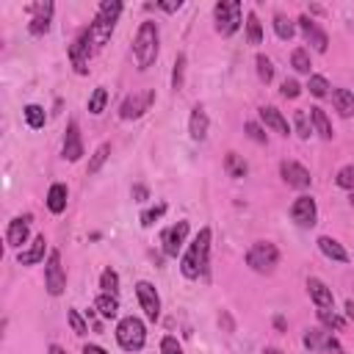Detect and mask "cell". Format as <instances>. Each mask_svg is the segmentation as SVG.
I'll use <instances>...</instances> for the list:
<instances>
[{
	"mask_svg": "<svg viewBox=\"0 0 354 354\" xmlns=\"http://www.w3.org/2000/svg\"><path fill=\"white\" fill-rule=\"evenodd\" d=\"M210 246H213V230L210 227H202L194 241L185 246V252L180 254V274L185 279H199L207 274V266H210Z\"/></svg>",
	"mask_w": 354,
	"mask_h": 354,
	"instance_id": "obj_1",
	"label": "cell"
},
{
	"mask_svg": "<svg viewBox=\"0 0 354 354\" xmlns=\"http://www.w3.org/2000/svg\"><path fill=\"white\" fill-rule=\"evenodd\" d=\"M122 11H124V3H119V0H102V3L97 6L94 19L88 22V33H91V41H94V50H97V53L111 41Z\"/></svg>",
	"mask_w": 354,
	"mask_h": 354,
	"instance_id": "obj_2",
	"label": "cell"
},
{
	"mask_svg": "<svg viewBox=\"0 0 354 354\" xmlns=\"http://www.w3.org/2000/svg\"><path fill=\"white\" fill-rule=\"evenodd\" d=\"M158 53H160V30H158V22L152 19H144L136 30V39H133V58H136V66L141 72H147L155 61H158Z\"/></svg>",
	"mask_w": 354,
	"mask_h": 354,
	"instance_id": "obj_3",
	"label": "cell"
},
{
	"mask_svg": "<svg viewBox=\"0 0 354 354\" xmlns=\"http://www.w3.org/2000/svg\"><path fill=\"white\" fill-rule=\"evenodd\" d=\"M113 337H116V343H119L122 351L136 354V351H141V348L147 346V326H144L141 318H136V315H124V318H119Z\"/></svg>",
	"mask_w": 354,
	"mask_h": 354,
	"instance_id": "obj_4",
	"label": "cell"
},
{
	"mask_svg": "<svg viewBox=\"0 0 354 354\" xmlns=\"http://www.w3.org/2000/svg\"><path fill=\"white\" fill-rule=\"evenodd\" d=\"M243 263H246L254 274H274L277 266H279V249H277V243H271V241H254V243L246 249Z\"/></svg>",
	"mask_w": 354,
	"mask_h": 354,
	"instance_id": "obj_5",
	"label": "cell"
},
{
	"mask_svg": "<svg viewBox=\"0 0 354 354\" xmlns=\"http://www.w3.org/2000/svg\"><path fill=\"white\" fill-rule=\"evenodd\" d=\"M213 25L218 36H235L243 25V6L238 0H218L213 6Z\"/></svg>",
	"mask_w": 354,
	"mask_h": 354,
	"instance_id": "obj_6",
	"label": "cell"
},
{
	"mask_svg": "<svg viewBox=\"0 0 354 354\" xmlns=\"http://www.w3.org/2000/svg\"><path fill=\"white\" fill-rule=\"evenodd\" d=\"M94 53H97V50H94V41H91L88 28H80L77 36H75L72 44H69V64H72V69H75L77 75H88V61H91Z\"/></svg>",
	"mask_w": 354,
	"mask_h": 354,
	"instance_id": "obj_7",
	"label": "cell"
},
{
	"mask_svg": "<svg viewBox=\"0 0 354 354\" xmlns=\"http://www.w3.org/2000/svg\"><path fill=\"white\" fill-rule=\"evenodd\" d=\"M301 343H304V348L318 351V354H346V348L340 346L337 335H335V332H329V329H324V326L304 329Z\"/></svg>",
	"mask_w": 354,
	"mask_h": 354,
	"instance_id": "obj_8",
	"label": "cell"
},
{
	"mask_svg": "<svg viewBox=\"0 0 354 354\" xmlns=\"http://www.w3.org/2000/svg\"><path fill=\"white\" fill-rule=\"evenodd\" d=\"M152 105H155V88L133 91V94H127V97L122 100V105H119V119H122V122L141 119Z\"/></svg>",
	"mask_w": 354,
	"mask_h": 354,
	"instance_id": "obj_9",
	"label": "cell"
},
{
	"mask_svg": "<svg viewBox=\"0 0 354 354\" xmlns=\"http://www.w3.org/2000/svg\"><path fill=\"white\" fill-rule=\"evenodd\" d=\"M44 290L53 299H58L66 290V268L61 263V252L58 249H53L47 254V263H44Z\"/></svg>",
	"mask_w": 354,
	"mask_h": 354,
	"instance_id": "obj_10",
	"label": "cell"
},
{
	"mask_svg": "<svg viewBox=\"0 0 354 354\" xmlns=\"http://www.w3.org/2000/svg\"><path fill=\"white\" fill-rule=\"evenodd\" d=\"M188 232H191V224H188V218H180L177 224H171V227H166L163 232H160V249H163V254L166 257H177V254H183L185 252V241H188Z\"/></svg>",
	"mask_w": 354,
	"mask_h": 354,
	"instance_id": "obj_11",
	"label": "cell"
},
{
	"mask_svg": "<svg viewBox=\"0 0 354 354\" xmlns=\"http://www.w3.org/2000/svg\"><path fill=\"white\" fill-rule=\"evenodd\" d=\"M290 221L296 227H301V230H310V227L318 224V202H315L313 194H301V196L293 199V205H290Z\"/></svg>",
	"mask_w": 354,
	"mask_h": 354,
	"instance_id": "obj_12",
	"label": "cell"
},
{
	"mask_svg": "<svg viewBox=\"0 0 354 354\" xmlns=\"http://www.w3.org/2000/svg\"><path fill=\"white\" fill-rule=\"evenodd\" d=\"M296 28H299L304 44H310L315 53H326V50H329V36H326V30H324L310 14H301V17L296 19Z\"/></svg>",
	"mask_w": 354,
	"mask_h": 354,
	"instance_id": "obj_13",
	"label": "cell"
},
{
	"mask_svg": "<svg viewBox=\"0 0 354 354\" xmlns=\"http://www.w3.org/2000/svg\"><path fill=\"white\" fill-rule=\"evenodd\" d=\"M30 221H33V216L30 213H17L11 221H8V227H6V243H8V249H25L28 243H30Z\"/></svg>",
	"mask_w": 354,
	"mask_h": 354,
	"instance_id": "obj_14",
	"label": "cell"
},
{
	"mask_svg": "<svg viewBox=\"0 0 354 354\" xmlns=\"http://www.w3.org/2000/svg\"><path fill=\"white\" fill-rule=\"evenodd\" d=\"M28 14H30V22H28V30L30 36H44L53 25V14H55V3L50 0H39V3H30L28 6Z\"/></svg>",
	"mask_w": 354,
	"mask_h": 354,
	"instance_id": "obj_15",
	"label": "cell"
},
{
	"mask_svg": "<svg viewBox=\"0 0 354 354\" xmlns=\"http://www.w3.org/2000/svg\"><path fill=\"white\" fill-rule=\"evenodd\" d=\"M279 177L288 188H296V191H307L313 185L310 169L301 166L299 160H279Z\"/></svg>",
	"mask_w": 354,
	"mask_h": 354,
	"instance_id": "obj_16",
	"label": "cell"
},
{
	"mask_svg": "<svg viewBox=\"0 0 354 354\" xmlns=\"http://www.w3.org/2000/svg\"><path fill=\"white\" fill-rule=\"evenodd\" d=\"M136 299H138L147 321L155 324L160 318V293H158V288L152 282H147V279H138L136 282Z\"/></svg>",
	"mask_w": 354,
	"mask_h": 354,
	"instance_id": "obj_17",
	"label": "cell"
},
{
	"mask_svg": "<svg viewBox=\"0 0 354 354\" xmlns=\"http://www.w3.org/2000/svg\"><path fill=\"white\" fill-rule=\"evenodd\" d=\"M61 155H64V160H69V163H77V160L86 155V147H83V136H80V124H77L75 119H69V122H66Z\"/></svg>",
	"mask_w": 354,
	"mask_h": 354,
	"instance_id": "obj_18",
	"label": "cell"
},
{
	"mask_svg": "<svg viewBox=\"0 0 354 354\" xmlns=\"http://www.w3.org/2000/svg\"><path fill=\"white\" fill-rule=\"evenodd\" d=\"M307 293H310V299H313V304H315V313H329V310H335V293H332V288H329L324 279L307 277Z\"/></svg>",
	"mask_w": 354,
	"mask_h": 354,
	"instance_id": "obj_19",
	"label": "cell"
},
{
	"mask_svg": "<svg viewBox=\"0 0 354 354\" xmlns=\"http://www.w3.org/2000/svg\"><path fill=\"white\" fill-rule=\"evenodd\" d=\"M257 119H260L263 127H268V130H274L279 136H290V124H288V119H285V113L279 108L263 105V108H257Z\"/></svg>",
	"mask_w": 354,
	"mask_h": 354,
	"instance_id": "obj_20",
	"label": "cell"
},
{
	"mask_svg": "<svg viewBox=\"0 0 354 354\" xmlns=\"http://www.w3.org/2000/svg\"><path fill=\"white\" fill-rule=\"evenodd\" d=\"M44 254H50V252H47V238H44V235H33L30 243L17 252V263H19V266H36V263L44 260Z\"/></svg>",
	"mask_w": 354,
	"mask_h": 354,
	"instance_id": "obj_21",
	"label": "cell"
},
{
	"mask_svg": "<svg viewBox=\"0 0 354 354\" xmlns=\"http://www.w3.org/2000/svg\"><path fill=\"white\" fill-rule=\"evenodd\" d=\"M207 130H210V116H207L205 105L196 102V105L191 108V116H188V136H191L194 141H205V138H207Z\"/></svg>",
	"mask_w": 354,
	"mask_h": 354,
	"instance_id": "obj_22",
	"label": "cell"
},
{
	"mask_svg": "<svg viewBox=\"0 0 354 354\" xmlns=\"http://www.w3.org/2000/svg\"><path fill=\"white\" fill-rule=\"evenodd\" d=\"M66 202H69V188L64 183H53L47 188V196H44V205L53 216H61L66 210Z\"/></svg>",
	"mask_w": 354,
	"mask_h": 354,
	"instance_id": "obj_23",
	"label": "cell"
},
{
	"mask_svg": "<svg viewBox=\"0 0 354 354\" xmlns=\"http://www.w3.org/2000/svg\"><path fill=\"white\" fill-rule=\"evenodd\" d=\"M318 252L326 257V260H332V263H348V252L343 249V243L337 241V238H332V235H318Z\"/></svg>",
	"mask_w": 354,
	"mask_h": 354,
	"instance_id": "obj_24",
	"label": "cell"
},
{
	"mask_svg": "<svg viewBox=\"0 0 354 354\" xmlns=\"http://www.w3.org/2000/svg\"><path fill=\"white\" fill-rule=\"evenodd\" d=\"M310 122H313V133H318V138H324V141H332V138H335L332 122H329V116H326L324 108L313 105V108H310Z\"/></svg>",
	"mask_w": 354,
	"mask_h": 354,
	"instance_id": "obj_25",
	"label": "cell"
},
{
	"mask_svg": "<svg viewBox=\"0 0 354 354\" xmlns=\"http://www.w3.org/2000/svg\"><path fill=\"white\" fill-rule=\"evenodd\" d=\"M332 105H335V111L343 116V119H351L354 116V91L351 88H332Z\"/></svg>",
	"mask_w": 354,
	"mask_h": 354,
	"instance_id": "obj_26",
	"label": "cell"
},
{
	"mask_svg": "<svg viewBox=\"0 0 354 354\" xmlns=\"http://www.w3.org/2000/svg\"><path fill=\"white\" fill-rule=\"evenodd\" d=\"M94 310H97V315H100V318H105V321L116 318V315H119V296L100 293V296L94 299Z\"/></svg>",
	"mask_w": 354,
	"mask_h": 354,
	"instance_id": "obj_27",
	"label": "cell"
},
{
	"mask_svg": "<svg viewBox=\"0 0 354 354\" xmlns=\"http://www.w3.org/2000/svg\"><path fill=\"white\" fill-rule=\"evenodd\" d=\"M224 171H227V177L241 180V177H246L249 163L243 160V155H238V152H227V155H224Z\"/></svg>",
	"mask_w": 354,
	"mask_h": 354,
	"instance_id": "obj_28",
	"label": "cell"
},
{
	"mask_svg": "<svg viewBox=\"0 0 354 354\" xmlns=\"http://www.w3.org/2000/svg\"><path fill=\"white\" fill-rule=\"evenodd\" d=\"M22 119H25V124H28L30 130H41L44 122H47V111H44L41 105H36V102H28V105L22 108Z\"/></svg>",
	"mask_w": 354,
	"mask_h": 354,
	"instance_id": "obj_29",
	"label": "cell"
},
{
	"mask_svg": "<svg viewBox=\"0 0 354 354\" xmlns=\"http://www.w3.org/2000/svg\"><path fill=\"white\" fill-rule=\"evenodd\" d=\"M271 25H274L277 39H282V41H290V39L296 36V30H299V28H296V22H293L290 17H285V14H279V11L274 14V22H271Z\"/></svg>",
	"mask_w": 354,
	"mask_h": 354,
	"instance_id": "obj_30",
	"label": "cell"
},
{
	"mask_svg": "<svg viewBox=\"0 0 354 354\" xmlns=\"http://www.w3.org/2000/svg\"><path fill=\"white\" fill-rule=\"evenodd\" d=\"M290 66L299 72V75H313L310 69H313V61H310V50L307 47H296L293 53H290Z\"/></svg>",
	"mask_w": 354,
	"mask_h": 354,
	"instance_id": "obj_31",
	"label": "cell"
},
{
	"mask_svg": "<svg viewBox=\"0 0 354 354\" xmlns=\"http://www.w3.org/2000/svg\"><path fill=\"white\" fill-rule=\"evenodd\" d=\"M111 158V144L108 141H102L94 152H91V158H88V166H86V174H97L102 166H105V160Z\"/></svg>",
	"mask_w": 354,
	"mask_h": 354,
	"instance_id": "obj_32",
	"label": "cell"
},
{
	"mask_svg": "<svg viewBox=\"0 0 354 354\" xmlns=\"http://www.w3.org/2000/svg\"><path fill=\"white\" fill-rule=\"evenodd\" d=\"M166 210H169V205L166 202H155L152 207H147V210H141V216H138V221H141V227L144 230H149L152 224H158L163 216H166Z\"/></svg>",
	"mask_w": 354,
	"mask_h": 354,
	"instance_id": "obj_33",
	"label": "cell"
},
{
	"mask_svg": "<svg viewBox=\"0 0 354 354\" xmlns=\"http://www.w3.org/2000/svg\"><path fill=\"white\" fill-rule=\"evenodd\" d=\"M246 41L249 44H263V22L254 11H246Z\"/></svg>",
	"mask_w": 354,
	"mask_h": 354,
	"instance_id": "obj_34",
	"label": "cell"
},
{
	"mask_svg": "<svg viewBox=\"0 0 354 354\" xmlns=\"http://www.w3.org/2000/svg\"><path fill=\"white\" fill-rule=\"evenodd\" d=\"M254 69H257V80H260V83L268 86V83L274 80V61H271L266 53H257V55H254Z\"/></svg>",
	"mask_w": 354,
	"mask_h": 354,
	"instance_id": "obj_35",
	"label": "cell"
},
{
	"mask_svg": "<svg viewBox=\"0 0 354 354\" xmlns=\"http://www.w3.org/2000/svg\"><path fill=\"white\" fill-rule=\"evenodd\" d=\"M100 293H111V296H119V271L116 268H102L100 274Z\"/></svg>",
	"mask_w": 354,
	"mask_h": 354,
	"instance_id": "obj_36",
	"label": "cell"
},
{
	"mask_svg": "<svg viewBox=\"0 0 354 354\" xmlns=\"http://www.w3.org/2000/svg\"><path fill=\"white\" fill-rule=\"evenodd\" d=\"M185 66H188L185 53H177L174 66H171V88L174 91H183V86H185Z\"/></svg>",
	"mask_w": 354,
	"mask_h": 354,
	"instance_id": "obj_37",
	"label": "cell"
},
{
	"mask_svg": "<svg viewBox=\"0 0 354 354\" xmlns=\"http://www.w3.org/2000/svg\"><path fill=\"white\" fill-rule=\"evenodd\" d=\"M105 105H108V88H105V86H97V88L91 91L88 102H86V108H88L91 116H100V113L105 111Z\"/></svg>",
	"mask_w": 354,
	"mask_h": 354,
	"instance_id": "obj_38",
	"label": "cell"
},
{
	"mask_svg": "<svg viewBox=\"0 0 354 354\" xmlns=\"http://www.w3.org/2000/svg\"><path fill=\"white\" fill-rule=\"evenodd\" d=\"M307 91H310L315 100H324V97L332 94V91H329V80H326L324 75H315V72L307 77Z\"/></svg>",
	"mask_w": 354,
	"mask_h": 354,
	"instance_id": "obj_39",
	"label": "cell"
},
{
	"mask_svg": "<svg viewBox=\"0 0 354 354\" xmlns=\"http://www.w3.org/2000/svg\"><path fill=\"white\" fill-rule=\"evenodd\" d=\"M293 124H296V136L299 138H310L313 136V122H310V113L307 111H293Z\"/></svg>",
	"mask_w": 354,
	"mask_h": 354,
	"instance_id": "obj_40",
	"label": "cell"
},
{
	"mask_svg": "<svg viewBox=\"0 0 354 354\" xmlns=\"http://www.w3.org/2000/svg\"><path fill=\"white\" fill-rule=\"evenodd\" d=\"M335 185L343 188V191H348V194H354V163L337 169V174H335Z\"/></svg>",
	"mask_w": 354,
	"mask_h": 354,
	"instance_id": "obj_41",
	"label": "cell"
},
{
	"mask_svg": "<svg viewBox=\"0 0 354 354\" xmlns=\"http://www.w3.org/2000/svg\"><path fill=\"white\" fill-rule=\"evenodd\" d=\"M66 324H69V329H72L77 337H83V335L88 332V324H86V318H83V315H80L75 307H69V310H66Z\"/></svg>",
	"mask_w": 354,
	"mask_h": 354,
	"instance_id": "obj_42",
	"label": "cell"
},
{
	"mask_svg": "<svg viewBox=\"0 0 354 354\" xmlns=\"http://www.w3.org/2000/svg\"><path fill=\"white\" fill-rule=\"evenodd\" d=\"M318 321H321L324 329H329V332H340V329L346 326V321H343L335 310H329V313H318Z\"/></svg>",
	"mask_w": 354,
	"mask_h": 354,
	"instance_id": "obj_43",
	"label": "cell"
},
{
	"mask_svg": "<svg viewBox=\"0 0 354 354\" xmlns=\"http://www.w3.org/2000/svg\"><path fill=\"white\" fill-rule=\"evenodd\" d=\"M279 94H282L285 100H296V97L301 94V83H299L296 77H285L282 86H279Z\"/></svg>",
	"mask_w": 354,
	"mask_h": 354,
	"instance_id": "obj_44",
	"label": "cell"
},
{
	"mask_svg": "<svg viewBox=\"0 0 354 354\" xmlns=\"http://www.w3.org/2000/svg\"><path fill=\"white\" fill-rule=\"evenodd\" d=\"M243 130H246V136H249L254 144H266V141H268V136H266V130L260 127V122H246Z\"/></svg>",
	"mask_w": 354,
	"mask_h": 354,
	"instance_id": "obj_45",
	"label": "cell"
},
{
	"mask_svg": "<svg viewBox=\"0 0 354 354\" xmlns=\"http://www.w3.org/2000/svg\"><path fill=\"white\" fill-rule=\"evenodd\" d=\"M160 354H185V351L174 335H163L160 337Z\"/></svg>",
	"mask_w": 354,
	"mask_h": 354,
	"instance_id": "obj_46",
	"label": "cell"
},
{
	"mask_svg": "<svg viewBox=\"0 0 354 354\" xmlns=\"http://www.w3.org/2000/svg\"><path fill=\"white\" fill-rule=\"evenodd\" d=\"M130 196H133V202H147V199H149V188L138 183V185L130 188Z\"/></svg>",
	"mask_w": 354,
	"mask_h": 354,
	"instance_id": "obj_47",
	"label": "cell"
},
{
	"mask_svg": "<svg viewBox=\"0 0 354 354\" xmlns=\"http://www.w3.org/2000/svg\"><path fill=\"white\" fill-rule=\"evenodd\" d=\"M155 8H160V11H166V14H174V11H180V8H183V0H171V3H155Z\"/></svg>",
	"mask_w": 354,
	"mask_h": 354,
	"instance_id": "obj_48",
	"label": "cell"
},
{
	"mask_svg": "<svg viewBox=\"0 0 354 354\" xmlns=\"http://www.w3.org/2000/svg\"><path fill=\"white\" fill-rule=\"evenodd\" d=\"M83 354H108L102 346H97V343H86L83 346Z\"/></svg>",
	"mask_w": 354,
	"mask_h": 354,
	"instance_id": "obj_49",
	"label": "cell"
},
{
	"mask_svg": "<svg viewBox=\"0 0 354 354\" xmlns=\"http://www.w3.org/2000/svg\"><path fill=\"white\" fill-rule=\"evenodd\" d=\"M343 307H346V318H348V321H351V324H354V301H351V299H348V301H346V304H343Z\"/></svg>",
	"mask_w": 354,
	"mask_h": 354,
	"instance_id": "obj_50",
	"label": "cell"
},
{
	"mask_svg": "<svg viewBox=\"0 0 354 354\" xmlns=\"http://www.w3.org/2000/svg\"><path fill=\"white\" fill-rule=\"evenodd\" d=\"M47 354H66V351H64L58 343H50V346H47Z\"/></svg>",
	"mask_w": 354,
	"mask_h": 354,
	"instance_id": "obj_51",
	"label": "cell"
},
{
	"mask_svg": "<svg viewBox=\"0 0 354 354\" xmlns=\"http://www.w3.org/2000/svg\"><path fill=\"white\" fill-rule=\"evenodd\" d=\"M263 354H285V351H282V348H277V346H266V348H263Z\"/></svg>",
	"mask_w": 354,
	"mask_h": 354,
	"instance_id": "obj_52",
	"label": "cell"
},
{
	"mask_svg": "<svg viewBox=\"0 0 354 354\" xmlns=\"http://www.w3.org/2000/svg\"><path fill=\"white\" fill-rule=\"evenodd\" d=\"M274 326H277V329H285V318H282V315H277V318H274Z\"/></svg>",
	"mask_w": 354,
	"mask_h": 354,
	"instance_id": "obj_53",
	"label": "cell"
},
{
	"mask_svg": "<svg viewBox=\"0 0 354 354\" xmlns=\"http://www.w3.org/2000/svg\"><path fill=\"white\" fill-rule=\"evenodd\" d=\"M348 205H351V207H354V194H348Z\"/></svg>",
	"mask_w": 354,
	"mask_h": 354,
	"instance_id": "obj_54",
	"label": "cell"
}]
</instances>
